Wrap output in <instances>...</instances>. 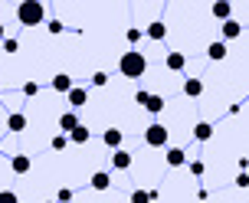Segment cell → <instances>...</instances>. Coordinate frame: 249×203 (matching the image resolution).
<instances>
[{"label":"cell","mask_w":249,"mask_h":203,"mask_svg":"<svg viewBox=\"0 0 249 203\" xmlns=\"http://www.w3.org/2000/svg\"><path fill=\"white\" fill-rule=\"evenodd\" d=\"M118 72H122L124 79H141L144 72H148V59H144V52H124L122 59H118Z\"/></svg>","instance_id":"6da1fadb"},{"label":"cell","mask_w":249,"mask_h":203,"mask_svg":"<svg viewBox=\"0 0 249 203\" xmlns=\"http://www.w3.org/2000/svg\"><path fill=\"white\" fill-rule=\"evenodd\" d=\"M17 20H20V26H39L46 20V7H43L39 0H20Z\"/></svg>","instance_id":"7a4b0ae2"},{"label":"cell","mask_w":249,"mask_h":203,"mask_svg":"<svg viewBox=\"0 0 249 203\" xmlns=\"http://www.w3.org/2000/svg\"><path fill=\"white\" fill-rule=\"evenodd\" d=\"M144 144H148V148H164V144H167V128L164 125H148L144 128Z\"/></svg>","instance_id":"3957f363"},{"label":"cell","mask_w":249,"mask_h":203,"mask_svg":"<svg viewBox=\"0 0 249 203\" xmlns=\"http://www.w3.org/2000/svg\"><path fill=\"white\" fill-rule=\"evenodd\" d=\"M59 128H62V135L69 138L75 128H79V115H75V112H62L59 115Z\"/></svg>","instance_id":"277c9868"},{"label":"cell","mask_w":249,"mask_h":203,"mask_svg":"<svg viewBox=\"0 0 249 203\" xmlns=\"http://www.w3.org/2000/svg\"><path fill=\"white\" fill-rule=\"evenodd\" d=\"M213 17H216V20H233V3H230V0H216V3H213Z\"/></svg>","instance_id":"5b68a950"},{"label":"cell","mask_w":249,"mask_h":203,"mask_svg":"<svg viewBox=\"0 0 249 203\" xmlns=\"http://www.w3.org/2000/svg\"><path fill=\"white\" fill-rule=\"evenodd\" d=\"M7 128H10L13 135L26 131V115H23V112H10V118H7Z\"/></svg>","instance_id":"8992f818"},{"label":"cell","mask_w":249,"mask_h":203,"mask_svg":"<svg viewBox=\"0 0 249 203\" xmlns=\"http://www.w3.org/2000/svg\"><path fill=\"white\" fill-rule=\"evenodd\" d=\"M184 95L187 99H200V95H203V79H187L184 82Z\"/></svg>","instance_id":"52a82bcc"},{"label":"cell","mask_w":249,"mask_h":203,"mask_svg":"<svg viewBox=\"0 0 249 203\" xmlns=\"http://www.w3.org/2000/svg\"><path fill=\"white\" fill-rule=\"evenodd\" d=\"M89 184H92V190H108V187H112V177H108L105 170H95Z\"/></svg>","instance_id":"ba28073f"},{"label":"cell","mask_w":249,"mask_h":203,"mask_svg":"<svg viewBox=\"0 0 249 203\" xmlns=\"http://www.w3.org/2000/svg\"><path fill=\"white\" fill-rule=\"evenodd\" d=\"M53 89H56V92H62V95H69V92H72V79L66 76V72L53 76Z\"/></svg>","instance_id":"9c48e42d"},{"label":"cell","mask_w":249,"mask_h":203,"mask_svg":"<svg viewBox=\"0 0 249 203\" xmlns=\"http://www.w3.org/2000/svg\"><path fill=\"white\" fill-rule=\"evenodd\" d=\"M122 131H118V128H108V131H105V135H102V141H105V144H108V148H115V151H118V148H122Z\"/></svg>","instance_id":"30bf717a"},{"label":"cell","mask_w":249,"mask_h":203,"mask_svg":"<svg viewBox=\"0 0 249 203\" xmlns=\"http://www.w3.org/2000/svg\"><path fill=\"white\" fill-rule=\"evenodd\" d=\"M164 63H167L171 72H180V69L187 66V59H184V52H167V59H164Z\"/></svg>","instance_id":"8fae6325"},{"label":"cell","mask_w":249,"mask_h":203,"mask_svg":"<svg viewBox=\"0 0 249 203\" xmlns=\"http://www.w3.org/2000/svg\"><path fill=\"white\" fill-rule=\"evenodd\" d=\"M207 56H210L213 63H220V59H226V43H223V39H216V43H210V50H207Z\"/></svg>","instance_id":"7c38bea8"},{"label":"cell","mask_w":249,"mask_h":203,"mask_svg":"<svg viewBox=\"0 0 249 203\" xmlns=\"http://www.w3.org/2000/svg\"><path fill=\"white\" fill-rule=\"evenodd\" d=\"M86 99H89V92L79 89V85H72V92H69V105H72V108H82V105H86Z\"/></svg>","instance_id":"4fadbf2b"},{"label":"cell","mask_w":249,"mask_h":203,"mask_svg":"<svg viewBox=\"0 0 249 203\" xmlns=\"http://www.w3.org/2000/svg\"><path fill=\"white\" fill-rule=\"evenodd\" d=\"M112 164L118 167V170H128V167H131V154H128V151H122V148H118V151L112 154Z\"/></svg>","instance_id":"5bb4252c"},{"label":"cell","mask_w":249,"mask_h":203,"mask_svg":"<svg viewBox=\"0 0 249 203\" xmlns=\"http://www.w3.org/2000/svg\"><path fill=\"white\" fill-rule=\"evenodd\" d=\"M220 33H223V43H226V39H236L239 33H243V26H239L236 20H226V23H223V30H220Z\"/></svg>","instance_id":"9a60e30c"},{"label":"cell","mask_w":249,"mask_h":203,"mask_svg":"<svg viewBox=\"0 0 249 203\" xmlns=\"http://www.w3.org/2000/svg\"><path fill=\"white\" fill-rule=\"evenodd\" d=\"M194 138H197V141H210V138H213V125H210V121H200V125H194Z\"/></svg>","instance_id":"2e32d148"},{"label":"cell","mask_w":249,"mask_h":203,"mask_svg":"<svg viewBox=\"0 0 249 203\" xmlns=\"http://www.w3.org/2000/svg\"><path fill=\"white\" fill-rule=\"evenodd\" d=\"M10 167H13V174H26L30 170V157L26 154H17V157H10Z\"/></svg>","instance_id":"e0dca14e"},{"label":"cell","mask_w":249,"mask_h":203,"mask_svg":"<svg viewBox=\"0 0 249 203\" xmlns=\"http://www.w3.org/2000/svg\"><path fill=\"white\" fill-rule=\"evenodd\" d=\"M164 161H167V167H180V164H184V161H187V154L180 151V148H171Z\"/></svg>","instance_id":"ac0fdd59"},{"label":"cell","mask_w":249,"mask_h":203,"mask_svg":"<svg viewBox=\"0 0 249 203\" xmlns=\"http://www.w3.org/2000/svg\"><path fill=\"white\" fill-rule=\"evenodd\" d=\"M158 200V190H135L131 193V203H154Z\"/></svg>","instance_id":"d6986e66"},{"label":"cell","mask_w":249,"mask_h":203,"mask_svg":"<svg viewBox=\"0 0 249 203\" xmlns=\"http://www.w3.org/2000/svg\"><path fill=\"white\" fill-rule=\"evenodd\" d=\"M144 33H148L151 39H164V36H167V26H164L161 20H154V23H151L148 30H144Z\"/></svg>","instance_id":"ffe728a7"},{"label":"cell","mask_w":249,"mask_h":203,"mask_svg":"<svg viewBox=\"0 0 249 203\" xmlns=\"http://www.w3.org/2000/svg\"><path fill=\"white\" fill-rule=\"evenodd\" d=\"M89 138H92V135H89V128H86V125H79L72 135H69V141H72V144H86Z\"/></svg>","instance_id":"44dd1931"},{"label":"cell","mask_w":249,"mask_h":203,"mask_svg":"<svg viewBox=\"0 0 249 203\" xmlns=\"http://www.w3.org/2000/svg\"><path fill=\"white\" fill-rule=\"evenodd\" d=\"M144 108H148L151 115H158V112H164V99H161V95H151V99H148V105H144Z\"/></svg>","instance_id":"7402d4cb"},{"label":"cell","mask_w":249,"mask_h":203,"mask_svg":"<svg viewBox=\"0 0 249 203\" xmlns=\"http://www.w3.org/2000/svg\"><path fill=\"white\" fill-rule=\"evenodd\" d=\"M66 144H69V138L66 135H56L53 138V151H66Z\"/></svg>","instance_id":"603a6c76"},{"label":"cell","mask_w":249,"mask_h":203,"mask_svg":"<svg viewBox=\"0 0 249 203\" xmlns=\"http://www.w3.org/2000/svg\"><path fill=\"white\" fill-rule=\"evenodd\" d=\"M0 203H20V197L13 190H0Z\"/></svg>","instance_id":"cb8c5ba5"},{"label":"cell","mask_w":249,"mask_h":203,"mask_svg":"<svg viewBox=\"0 0 249 203\" xmlns=\"http://www.w3.org/2000/svg\"><path fill=\"white\" fill-rule=\"evenodd\" d=\"M203 170H207L203 161H190V174H194V177H203Z\"/></svg>","instance_id":"d4e9b609"},{"label":"cell","mask_w":249,"mask_h":203,"mask_svg":"<svg viewBox=\"0 0 249 203\" xmlns=\"http://www.w3.org/2000/svg\"><path fill=\"white\" fill-rule=\"evenodd\" d=\"M92 85H108V72H95V76H92Z\"/></svg>","instance_id":"484cf974"},{"label":"cell","mask_w":249,"mask_h":203,"mask_svg":"<svg viewBox=\"0 0 249 203\" xmlns=\"http://www.w3.org/2000/svg\"><path fill=\"white\" fill-rule=\"evenodd\" d=\"M36 92H39V85H36V82H26V85H23V95H26V99H33Z\"/></svg>","instance_id":"4316f807"},{"label":"cell","mask_w":249,"mask_h":203,"mask_svg":"<svg viewBox=\"0 0 249 203\" xmlns=\"http://www.w3.org/2000/svg\"><path fill=\"white\" fill-rule=\"evenodd\" d=\"M69 200H72V190H69V187H62V190H59V200H56V203H69Z\"/></svg>","instance_id":"83f0119b"},{"label":"cell","mask_w":249,"mask_h":203,"mask_svg":"<svg viewBox=\"0 0 249 203\" xmlns=\"http://www.w3.org/2000/svg\"><path fill=\"white\" fill-rule=\"evenodd\" d=\"M3 50H7V52H17V50H20V43H17V39H3Z\"/></svg>","instance_id":"f1b7e54d"},{"label":"cell","mask_w":249,"mask_h":203,"mask_svg":"<svg viewBox=\"0 0 249 203\" xmlns=\"http://www.w3.org/2000/svg\"><path fill=\"white\" fill-rule=\"evenodd\" d=\"M148 99H151V92H138V95H135V102H138V105H141V108L148 105Z\"/></svg>","instance_id":"f546056e"},{"label":"cell","mask_w":249,"mask_h":203,"mask_svg":"<svg viewBox=\"0 0 249 203\" xmlns=\"http://www.w3.org/2000/svg\"><path fill=\"white\" fill-rule=\"evenodd\" d=\"M50 33H53V36H59V33H62V23H59V20H50Z\"/></svg>","instance_id":"4dcf8cb0"},{"label":"cell","mask_w":249,"mask_h":203,"mask_svg":"<svg viewBox=\"0 0 249 203\" xmlns=\"http://www.w3.org/2000/svg\"><path fill=\"white\" fill-rule=\"evenodd\" d=\"M144 36V33H141V30H135V26H131V30H128V39H131V43H138V39Z\"/></svg>","instance_id":"1f68e13d"},{"label":"cell","mask_w":249,"mask_h":203,"mask_svg":"<svg viewBox=\"0 0 249 203\" xmlns=\"http://www.w3.org/2000/svg\"><path fill=\"white\" fill-rule=\"evenodd\" d=\"M236 187H249V174H246V170H243V174L236 177Z\"/></svg>","instance_id":"d6a6232c"},{"label":"cell","mask_w":249,"mask_h":203,"mask_svg":"<svg viewBox=\"0 0 249 203\" xmlns=\"http://www.w3.org/2000/svg\"><path fill=\"white\" fill-rule=\"evenodd\" d=\"M0 39H3V23H0Z\"/></svg>","instance_id":"836d02e7"},{"label":"cell","mask_w":249,"mask_h":203,"mask_svg":"<svg viewBox=\"0 0 249 203\" xmlns=\"http://www.w3.org/2000/svg\"><path fill=\"white\" fill-rule=\"evenodd\" d=\"M0 95H3V92H0Z\"/></svg>","instance_id":"e575fe53"}]
</instances>
